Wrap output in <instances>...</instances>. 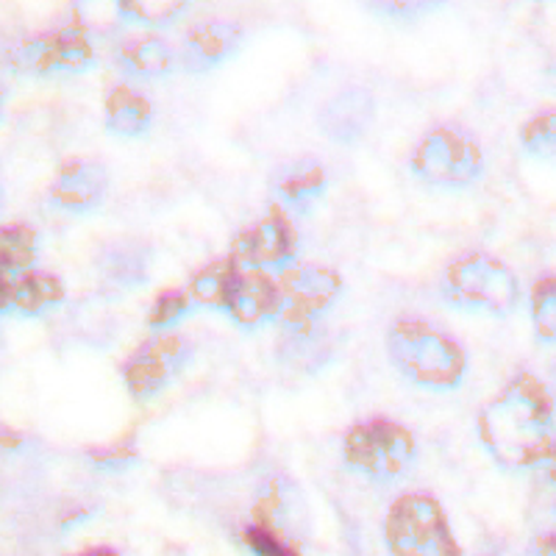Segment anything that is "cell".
Returning <instances> with one entry per match:
<instances>
[{"mask_svg":"<svg viewBox=\"0 0 556 556\" xmlns=\"http://www.w3.org/2000/svg\"><path fill=\"white\" fill-rule=\"evenodd\" d=\"M298 253V231L285 215V208L273 206L260 223L245 228L231 245V260L253 270L287 267Z\"/></svg>","mask_w":556,"mask_h":556,"instance_id":"10","label":"cell"},{"mask_svg":"<svg viewBox=\"0 0 556 556\" xmlns=\"http://www.w3.org/2000/svg\"><path fill=\"white\" fill-rule=\"evenodd\" d=\"M387 354L412 384L426 390H454L468 367L459 342L420 317L392 323L387 331Z\"/></svg>","mask_w":556,"mask_h":556,"instance_id":"2","label":"cell"},{"mask_svg":"<svg viewBox=\"0 0 556 556\" xmlns=\"http://www.w3.org/2000/svg\"><path fill=\"white\" fill-rule=\"evenodd\" d=\"M253 526H262L290 543L304 538L306 506L301 490L290 479H273L253 506Z\"/></svg>","mask_w":556,"mask_h":556,"instance_id":"13","label":"cell"},{"mask_svg":"<svg viewBox=\"0 0 556 556\" xmlns=\"http://www.w3.org/2000/svg\"><path fill=\"white\" fill-rule=\"evenodd\" d=\"M531 323L543 342H556V273L531 287Z\"/></svg>","mask_w":556,"mask_h":556,"instance_id":"23","label":"cell"},{"mask_svg":"<svg viewBox=\"0 0 556 556\" xmlns=\"http://www.w3.org/2000/svg\"><path fill=\"white\" fill-rule=\"evenodd\" d=\"M376 101L367 89H342L317 114V126L337 146H354L374 126Z\"/></svg>","mask_w":556,"mask_h":556,"instance_id":"12","label":"cell"},{"mask_svg":"<svg viewBox=\"0 0 556 556\" xmlns=\"http://www.w3.org/2000/svg\"><path fill=\"white\" fill-rule=\"evenodd\" d=\"M39 237L26 223L0 228V276L17 278L37 262Z\"/></svg>","mask_w":556,"mask_h":556,"instance_id":"21","label":"cell"},{"mask_svg":"<svg viewBox=\"0 0 556 556\" xmlns=\"http://www.w3.org/2000/svg\"><path fill=\"white\" fill-rule=\"evenodd\" d=\"M7 87H3V84H0V109H3V103H7Z\"/></svg>","mask_w":556,"mask_h":556,"instance_id":"34","label":"cell"},{"mask_svg":"<svg viewBox=\"0 0 556 556\" xmlns=\"http://www.w3.org/2000/svg\"><path fill=\"white\" fill-rule=\"evenodd\" d=\"M117 64L121 70L139 78H162L173 73L178 62V53L173 51L165 39L159 37H134L117 48Z\"/></svg>","mask_w":556,"mask_h":556,"instance_id":"17","label":"cell"},{"mask_svg":"<svg viewBox=\"0 0 556 556\" xmlns=\"http://www.w3.org/2000/svg\"><path fill=\"white\" fill-rule=\"evenodd\" d=\"M7 206V192H3V184H0V212Z\"/></svg>","mask_w":556,"mask_h":556,"instance_id":"35","label":"cell"},{"mask_svg":"<svg viewBox=\"0 0 556 556\" xmlns=\"http://www.w3.org/2000/svg\"><path fill=\"white\" fill-rule=\"evenodd\" d=\"M342 456L348 468L370 481H395L412 468L417 456L415 434L399 420L370 417L348 429L342 440Z\"/></svg>","mask_w":556,"mask_h":556,"instance_id":"3","label":"cell"},{"mask_svg":"<svg viewBox=\"0 0 556 556\" xmlns=\"http://www.w3.org/2000/svg\"><path fill=\"white\" fill-rule=\"evenodd\" d=\"M226 312L245 329L265 326L273 317H281V290L267 273L248 270L237 278L235 292L228 298Z\"/></svg>","mask_w":556,"mask_h":556,"instance_id":"15","label":"cell"},{"mask_svg":"<svg viewBox=\"0 0 556 556\" xmlns=\"http://www.w3.org/2000/svg\"><path fill=\"white\" fill-rule=\"evenodd\" d=\"M153 123V106L128 84L114 87L106 98V128L117 137H142Z\"/></svg>","mask_w":556,"mask_h":556,"instance_id":"19","label":"cell"},{"mask_svg":"<svg viewBox=\"0 0 556 556\" xmlns=\"http://www.w3.org/2000/svg\"><path fill=\"white\" fill-rule=\"evenodd\" d=\"M192 306L195 304H192L190 292L165 290L156 301H153L151 312H148V326H151L153 331H170V326H176Z\"/></svg>","mask_w":556,"mask_h":556,"instance_id":"26","label":"cell"},{"mask_svg":"<svg viewBox=\"0 0 556 556\" xmlns=\"http://www.w3.org/2000/svg\"><path fill=\"white\" fill-rule=\"evenodd\" d=\"M376 12L387 14V17H406V20H415L420 17V14L431 12V3H379V7H374Z\"/></svg>","mask_w":556,"mask_h":556,"instance_id":"29","label":"cell"},{"mask_svg":"<svg viewBox=\"0 0 556 556\" xmlns=\"http://www.w3.org/2000/svg\"><path fill=\"white\" fill-rule=\"evenodd\" d=\"M109 190V170L96 159H67L59 167L51 184V198L56 206L67 208L73 215L92 212L103 203Z\"/></svg>","mask_w":556,"mask_h":556,"instance_id":"11","label":"cell"},{"mask_svg":"<svg viewBox=\"0 0 556 556\" xmlns=\"http://www.w3.org/2000/svg\"><path fill=\"white\" fill-rule=\"evenodd\" d=\"M387 548L392 556H462L440 501L431 495H401L384 518Z\"/></svg>","mask_w":556,"mask_h":556,"instance_id":"4","label":"cell"},{"mask_svg":"<svg viewBox=\"0 0 556 556\" xmlns=\"http://www.w3.org/2000/svg\"><path fill=\"white\" fill-rule=\"evenodd\" d=\"M187 362V342L178 334L162 331L146 340L128 356L123 381L137 401H151L165 390Z\"/></svg>","mask_w":556,"mask_h":556,"instance_id":"8","label":"cell"},{"mask_svg":"<svg viewBox=\"0 0 556 556\" xmlns=\"http://www.w3.org/2000/svg\"><path fill=\"white\" fill-rule=\"evenodd\" d=\"M529 556H556V531H551V534H540V538L531 543Z\"/></svg>","mask_w":556,"mask_h":556,"instance_id":"30","label":"cell"},{"mask_svg":"<svg viewBox=\"0 0 556 556\" xmlns=\"http://www.w3.org/2000/svg\"><path fill=\"white\" fill-rule=\"evenodd\" d=\"M106 270L109 281L123 290H134V287L146 285L148 281V248L142 245H121L112 248L106 253Z\"/></svg>","mask_w":556,"mask_h":556,"instance_id":"22","label":"cell"},{"mask_svg":"<svg viewBox=\"0 0 556 556\" xmlns=\"http://www.w3.org/2000/svg\"><path fill=\"white\" fill-rule=\"evenodd\" d=\"M556 404L548 387L518 374L479 415V437L501 468H540L554 434Z\"/></svg>","mask_w":556,"mask_h":556,"instance_id":"1","label":"cell"},{"mask_svg":"<svg viewBox=\"0 0 556 556\" xmlns=\"http://www.w3.org/2000/svg\"><path fill=\"white\" fill-rule=\"evenodd\" d=\"M64 295H67V290H64L62 278L53 276V273L28 270L12 281V301H9V309H14L23 317L42 315V312L62 304Z\"/></svg>","mask_w":556,"mask_h":556,"instance_id":"18","label":"cell"},{"mask_svg":"<svg viewBox=\"0 0 556 556\" xmlns=\"http://www.w3.org/2000/svg\"><path fill=\"white\" fill-rule=\"evenodd\" d=\"M73 556H121L114 548H89L81 551V554H73Z\"/></svg>","mask_w":556,"mask_h":556,"instance_id":"33","label":"cell"},{"mask_svg":"<svg viewBox=\"0 0 556 556\" xmlns=\"http://www.w3.org/2000/svg\"><path fill=\"white\" fill-rule=\"evenodd\" d=\"M326 184H329L326 167L317 159L304 156L292 159V162L278 167L276 178H273V190H276V195L287 206L298 208V212H306L326 192Z\"/></svg>","mask_w":556,"mask_h":556,"instance_id":"16","label":"cell"},{"mask_svg":"<svg viewBox=\"0 0 556 556\" xmlns=\"http://www.w3.org/2000/svg\"><path fill=\"white\" fill-rule=\"evenodd\" d=\"M409 167L420 181L443 190L470 187L484 170V151L479 139L465 128H431L412 151Z\"/></svg>","mask_w":556,"mask_h":556,"instance_id":"6","label":"cell"},{"mask_svg":"<svg viewBox=\"0 0 556 556\" xmlns=\"http://www.w3.org/2000/svg\"><path fill=\"white\" fill-rule=\"evenodd\" d=\"M443 295L462 309L509 315L520 301L515 273L490 253H465L443 276Z\"/></svg>","mask_w":556,"mask_h":556,"instance_id":"5","label":"cell"},{"mask_svg":"<svg viewBox=\"0 0 556 556\" xmlns=\"http://www.w3.org/2000/svg\"><path fill=\"white\" fill-rule=\"evenodd\" d=\"M520 146L538 159H556V112L534 114L520 128Z\"/></svg>","mask_w":556,"mask_h":556,"instance_id":"25","label":"cell"},{"mask_svg":"<svg viewBox=\"0 0 556 556\" xmlns=\"http://www.w3.org/2000/svg\"><path fill=\"white\" fill-rule=\"evenodd\" d=\"M278 290H281V320L287 326H312V320L340 298L342 278L331 267H292L285 270Z\"/></svg>","mask_w":556,"mask_h":556,"instance_id":"9","label":"cell"},{"mask_svg":"<svg viewBox=\"0 0 556 556\" xmlns=\"http://www.w3.org/2000/svg\"><path fill=\"white\" fill-rule=\"evenodd\" d=\"M23 445V434L14 431L12 426L0 424V451H17Z\"/></svg>","mask_w":556,"mask_h":556,"instance_id":"31","label":"cell"},{"mask_svg":"<svg viewBox=\"0 0 556 556\" xmlns=\"http://www.w3.org/2000/svg\"><path fill=\"white\" fill-rule=\"evenodd\" d=\"M242 540H245L248 551H251L253 556H301L295 543L278 538V534L262 529V526H248V529L242 531Z\"/></svg>","mask_w":556,"mask_h":556,"instance_id":"27","label":"cell"},{"mask_svg":"<svg viewBox=\"0 0 556 556\" xmlns=\"http://www.w3.org/2000/svg\"><path fill=\"white\" fill-rule=\"evenodd\" d=\"M187 3L178 0H137V3H117L121 20H131L139 26H167L178 14L187 12Z\"/></svg>","mask_w":556,"mask_h":556,"instance_id":"24","label":"cell"},{"mask_svg":"<svg viewBox=\"0 0 556 556\" xmlns=\"http://www.w3.org/2000/svg\"><path fill=\"white\" fill-rule=\"evenodd\" d=\"M540 468H543L545 479H548L551 484H556V440H554V443H551V448H548V454H545V459L540 462Z\"/></svg>","mask_w":556,"mask_h":556,"instance_id":"32","label":"cell"},{"mask_svg":"<svg viewBox=\"0 0 556 556\" xmlns=\"http://www.w3.org/2000/svg\"><path fill=\"white\" fill-rule=\"evenodd\" d=\"M96 62V48L89 28L81 20L56 31L39 34L12 51V64L17 73L28 76H56V73H81Z\"/></svg>","mask_w":556,"mask_h":556,"instance_id":"7","label":"cell"},{"mask_svg":"<svg viewBox=\"0 0 556 556\" xmlns=\"http://www.w3.org/2000/svg\"><path fill=\"white\" fill-rule=\"evenodd\" d=\"M237 278H240V265L231 256L228 260H217L212 265L201 267L190 281V298L195 306H206V309H226L228 298L235 292Z\"/></svg>","mask_w":556,"mask_h":556,"instance_id":"20","label":"cell"},{"mask_svg":"<svg viewBox=\"0 0 556 556\" xmlns=\"http://www.w3.org/2000/svg\"><path fill=\"white\" fill-rule=\"evenodd\" d=\"M87 456L101 468H126L131 462L139 459L137 445H134V437H126V440H117V443H106V445H96V448H89Z\"/></svg>","mask_w":556,"mask_h":556,"instance_id":"28","label":"cell"},{"mask_svg":"<svg viewBox=\"0 0 556 556\" xmlns=\"http://www.w3.org/2000/svg\"><path fill=\"white\" fill-rule=\"evenodd\" d=\"M242 39H245V31L237 23H228V20L201 23L184 37L178 62L190 73H203V70L223 64L228 56H235Z\"/></svg>","mask_w":556,"mask_h":556,"instance_id":"14","label":"cell"}]
</instances>
